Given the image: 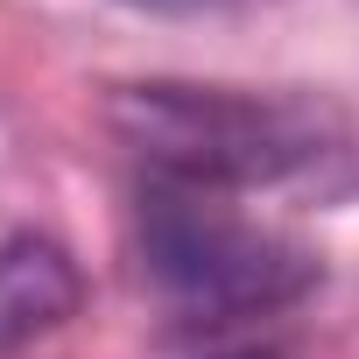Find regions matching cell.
<instances>
[{
  "label": "cell",
  "mask_w": 359,
  "mask_h": 359,
  "mask_svg": "<svg viewBox=\"0 0 359 359\" xmlns=\"http://www.w3.org/2000/svg\"><path fill=\"white\" fill-rule=\"evenodd\" d=\"M106 127L162 176L191 191H254L282 184L303 162L324 155V113L275 92L240 85H184V78H148L113 85Z\"/></svg>",
  "instance_id": "cell-1"
},
{
  "label": "cell",
  "mask_w": 359,
  "mask_h": 359,
  "mask_svg": "<svg viewBox=\"0 0 359 359\" xmlns=\"http://www.w3.org/2000/svg\"><path fill=\"white\" fill-rule=\"evenodd\" d=\"M141 261L148 282L205 324L261 317L317 289V254L275 226H254L226 205V191L155 184L141 198Z\"/></svg>",
  "instance_id": "cell-2"
},
{
  "label": "cell",
  "mask_w": 359,
  "mask_h": 359,
  "mask_svg": "<svg viewBox=\"0 0 359 359\" xmlns=\"http://www.w3.org/2000/svg\"><path fill=\"white\" fill-rule=\"evenodd\" d=\"M85 303V282H78V261L43 240V233H8L0 240V359L64 331Z\"/></svg>",
  "instance_id": "cell-3"
},
{
  "label": "cell",
  "mask_w": 359,
  "mask_h": 359,
  "mask_svg": "<svg viewBox=\"0 0 359 359\" xmlns=\"http://www.w3.org/2000/svg\"><path fill=\"white\" fill-rule=\"evenodd\" d=\"M226 359H282V352H268V345H247V352H226Z\"/></svg>",
  "instance_id": "cell-4"
},
{
  "label": "cell",
  "mask_w": 359,
  "mask_h": 359,
  "mask_svg": "<svg viewBox=\"0 0 359 359\" xmlns=\"http://www.w3.org/2000/svg\"><path fill=\"white\" fill-rule=\"evenodd\" d=\"M141 8H191V0H141Z\"/></svg>",
  "instance_id": "cell-5"
}]
</instances>
